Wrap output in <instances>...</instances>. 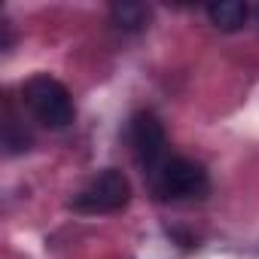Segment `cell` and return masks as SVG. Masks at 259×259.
<instances>
[{
    "mask_svg": "<svg viewBox=\"0 0 259 259\" xmlns=\"http://www.w3.org/2000/svg\"><path fill=\"white\" fill-rule=\"evenodd\" d=\"M22 101L31 116L46 128H67L76 116L70 92L49 73H37L22 85Z\"/></svg>",
    "mask_w": 259,
    "mask_h": 259,
    "instance_id": "6da1fadb",
    "label": "cell"
},
{
    "mask_svg": "<svg viewBox=\"0 0 259 259\" xmlns=\"http://www.w3.org/2000/svg\"><path fill=\"white\" fill-rule=\"evenodd\" d=\"M153 180V192L165 201H183V198H201L207 192V171L192 162V159H165V165L150 174Z\"/></svg>",
    "mask_w": 259,
    "mask_h": 259,
    "instance_id": "7a4b0ae2",
    "label": "cell"
},
{
    "mask_svg": "<svg viewBox=\"0 0 259 259\" xmlns=\"http://www.w3.org/2000/svg\"><path fill=\"white\" fill-rule=\"evenodd\" d=\"M132 201V183L116 168L95 174L73 198V207L82 213H116Z\"/></svg>",
    "mask_w": 259,
    "mask_h": 259,
    "instance_id": "3957f363",
    "label": "cell"
},
{
    "mask_svg": "<svg viewBox=\"0 0 259 259\" xmlns=\"http://www.w3.org/2000/svg\"><path fill=\"white\" fill-rule=\"evenodd\" d=\"M128 141H132V153L138 159V165L144 168V174H156L165 159H168V138L165 128L153 113H138L128 128Z\"/></svg>",
    "mask_w": 259,
    "mask_h": 259,
    "instance_id": "277c9868",
    "label": "cell"
},
{
    "mask_svg": "<svg viewBox=\"0 0 259 259\" xmlns=\"http://www.w3.org/2000/svg\"><path fill=\"white\" fill-rule=\"evenodd\" d=\"M207 16L220 31H238L247 22L250 10H247V4H241V0H223V4L207 7Z\"/></svg>",
    "mask_w": 259,
    "mask_h": 259,
    "instance_id": "5b68a950",
    "label": "cell"
},
{
    "mask_svg": "<svg viewBox=\"0 0 259 259\" xmlns=\"http://www.w3.org/2000/svg\"><path fill=\"white\" fill-rule=\"evenodd\" d=\"M110 16H113V25L122 31H141L150 22V10L144 4H116Z\"/></svg>",
    "mask_w": 259,
    "mask_h": 259,
    "instance_id": "8992f818",
    "label": "cell"
}]
</instances>
